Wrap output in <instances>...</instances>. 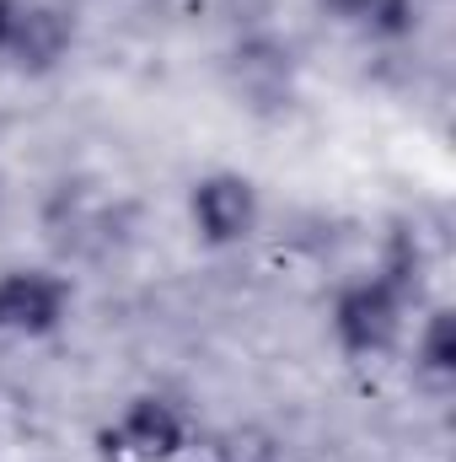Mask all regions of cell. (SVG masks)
<instances>
[{"mask_svg":"<svg viewBox=\"0 0 456 462\" xmlns=\"http://www.w3.org/2000/svg\"><path fill=\"white\" fill-rule=\"evenodd\" d=\"M419 253L397 242L376 269L343 280L328 301V339L343 360H381L408 339L419 312Z\"/></svg>","mask_w":456,"mask_h":462,"instance_id":"obj_1","label":"cell"},{"mask_svg":"<svg viewBox=\"0 0 456 462\" xmlns=\"http://www.w3.org/2000/svg\"><path fill=\"white\" fill-rule=\"evenodd\" d=\"M188 231L210 247V253H231V247H247L258 226H263V194L247 172L236 167H215V172H199L188 183Z\"/></svg>","mask_w":456,"mask_h":462,"instance_id":"obj_2","label":"cell"},{"mask_svg":"<svg viewBox=\"0 0 456 462\" xmlns=\"http://www.w3.org/2000/svg\"><path fill=\"white\" fill-rule=\"evenodd\" d=\"M76 312V285L38 263L0 269V339H54Z\"/></svg>","mask_w":456,"mask_h":462,"instance_id":"obj_3","label":"cell"},{"mask_svg":"<svg viewBox=\"0 0 456 462\" xmlns=\"http://www.w3.org/2000/svg\"><path fill=\"white\" fill-rule=\"evenodd\" d=\"M103 441L118 462H178L194 447V420L167 393H134L114 414Z\"/></svg>","mask_w":456,"mask_h":462,"instance_id":"obj_4","label":"cell"},{"mask_svg":"<svg viewBox=\"0 0 456 462\" xmlns=\"http://www.w3.org/2000/svg\"><path fill=\"white\" fill-rule=\"evenodd\" d=\"M70 49H76V16L65 5H49V0H22L5 65L22 76H49L70 60Z\"/></svg>","mask_w":456,"mask_h":462,"instance_id":"obj_5","label":"cell"},{"mask_svg":"<svg viewBox=\"0 0 456 462\" xmlns=\"http://www.w3.org/2000/svg\"><path fill=\"white\" fill-rule=\"evenodd\" d=\"M317 11L328 22H339L343 32L376 43V49H397L419 32L424 5L419 0H317Z\"/></svg>","mask_w":456,"mask_h":462,"instance_id":"obj_6","label":"cell"},{"mask_svg":"<svg viewBox=\"0 0 456 462\" xmlns=\"http://www.w3.org/2000/svg\"><path fill=\"white\" fill-rule=\"evenodd\" d=\"M408 355H414V371L430 382V387H446L456 376V312L451 307H424L414 323H408Z\"/></svg>","mask_w":456,"mask_h":462,"instance_id":"obj_7","label":"cell"},{"mask_svg":"<svg viewBox=\"0 0 456 462\" xmlns=\"http://www.w3.org/2000/svg\"><path fill=\"white\" fill-rule=\"evenodd\" d=\"M231 76H236V92L252 97V103H279L290 97V49L269 43V38H252L236 49L231 60Z\"/></svg>","mask_w":456,"mask_h":462,"instance_id":"obj_8","label":"cell"},{"mask_svg":"<svg viewBox=\"0 0 456 462\" xmlns=\"http://www.w3.org/2000/svg\"><path fill=\"white\" fill-rule=\"evenodd\" d=\"M16 16H22V0H0V65L11 54V32H16Z\"/></svg>","mask_w":456,"mask_h":462,"instance_id":"obj_9","label":"cell"}]
</instances>
